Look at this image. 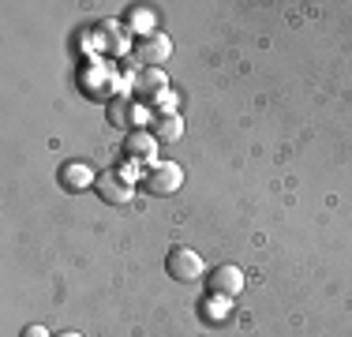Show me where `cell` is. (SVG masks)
<instances>
[{
  "instance_id": "1",
  "label": "cell",
  "mask_w": 352,
  "mask_h": 337,
  "mask_svg": "<svg viewBox=\"0 0 352 337\" xmlns=\"http://www.w3.org/2000/svg\"><path fill=\"white\" fill-rule=\"evenodd\" d=\"M142 184H146L150 195H176V191L184 188V168L176 162H157L146 168V176H142Z\"/></svg>"
},
{
  "instance_id": "2",
  "label": "cell",
  "mask_w": 352,
  "mask_h": 337,
  "mask_svg": "<svg viewBox=\"0 0 352 337\" xmlns=\"http://www.w3.org/2000/svg\"><path fill=\"white\" fill-rule=\"evenodd\" d=\"M165 270H169V277H176V281H184V285L199 281V277L206 274L203 255H199V251H191V248H173L169 259H165Z\"/></svg>"
},
{
  "instance_id": "3",
  "label": "cell",
  "mask_w": 352,
  "mask_h": 337,
  "mask_svg": "<svg viewBox=\"0 0 352 337\" xmlns=\"http://www.w3.org/2000/svg\"><path fill=\"white\" fill-rule=\"evenodd\" d=\"M124 157H128L131 165H139V168H150V165H157V139H154V131H128V139H124Z\"/></svg>"
},
{
  "instance_id": "4",
  "label": "cell",
  "mask_w": 352,
  "mask_h": 337,
  "mask_svg": "<svg viewBox=\"0 0 352 337\" xmlns=\"http://www.w3.org/2000/svg\"><path fill=\"white\" fill-rule=\"evenodd\" d=\"M94 191L102 195V202H109V206H128V202L135 199V184L124 173H102L94 184Z\"/></svg>"
},
{
  "instance_id": "5",
  "label": "cell",
  "mask_w": 352,
  "mask_h": 337,
  "mask_svg": "<svg viewBox=\"0 0 352 337\" xmlns=\"http://www.w3.org/2000/svg\"><path fill=\"white\" fill-rule=\"evenodd\" d=\"M206 285H210V296H225V300H232V296H240L244 292V270L240 266H217L210 277H206Z\"/></svg>"
},
{
  "instance_id": "6",
  "label": "cell",
  "mask_w": 352,
  "mask_h": 337,
  "mask_svg": "<svg viewBox=\"0 0 352 337\" xmlns=\"http://www.w3.org/2000/svg\"><path fill=\"white\" fill-rule=\"evenodd\" d=\"M135 53H139L142 64L157 67V64H165V61L173 56V38H165V34H150V38H139V41H135Z\"/></svg>"
},
{
  "instance_id": "7",
  "label": "cell",
  "mask_w": 352,
  "mask_h": 337,
  "mask_svg": "<svg viewBox=\"0 0 352 337\" xmlns=\"http://www.w3.org/2000/svg\"><path fill=\"white\" fill-rule=\"evenodd\" d=\"M60 184L68 191H82V188H94L98 184V176L90 173V165H82V162H68L60 168Z\"/></svg>"
},
{
  "instance_id": "8",
  "label": "cell",
  "mask_w": 352,
  "mask_h": 337,
  "mask_svg": "<svg viewBox=\"0 0 352 337\" xmlns=\"http://www.w3.org/2000/svg\"><path fill=\"white\" fill-rule=\"evenodd\" d=\"M154 139L157 142H180L184 139V120L180 113H165L154 120Z\"/></svg>"
},
{
  "instance_id": "9",
  "label": "cell",
  "mask_w": 352,
  "mask_h": 337,
  "mask_svg": "<svg viewBox=\"0 0 352 337\" xmlns=\"http://www.w3.org/2000/svg\"><path fill=\"white\" fill-rule=\"evenodd\" d=\"M135 90L142 98L162 94V90H165V72H162V67H146V72H139L135 75Z\"/></svg>"
},
{
  "instance_id": "10",
  "label": "cell",
  "mask_w": 352,
  "mask_h": 337,
  "mask_svg": "<svg viewBox=\"0 0 352 337\" xmlns=\"http://www.w3.org/2000/svg\"><path fill=\"white\" fill-rule=\"evenodd\" d=\"M128 27L135 38H150V34H157L154 30V12H146V8H131L128 12Z\"/></svg>"
},
{
  "instance_id": "11",
  "label": "cell",
  "mask_w": 352,
  "mask_h": 337,
  "mask_svg": "<svg viewBox=\"0 0 352 337\" xmlns=\"http://www.w3.org/2000/svg\"><path fill=\"white\" fill-rule=\"evenodd\" d=\"M176 105H180V98H176V90L165 87L162 94H154V109H157V116H165V113H176Z\"/></svg>"
},
{
  "instance_id": "12",
  "label": "cell",
  "mask_w": 352,
  "mask_h": 337,
  "mask_svg": "<svg viewBox=\"0 0 352 337\" xmlns=\"http://www.w3.org/2000/svg\"><path fill=\"white\" fill-rule=\"evenodd\" d=\"M229 307H232V300H225V296H210V300H206V315H210L214 323H221V318L229 315Z\"/></svg>"
},
{
  "instance_id": "13",
  "label": "cell",
  "mask_w": 352,
  "mask_h": 337,
  "mask_svg": "<svg viewBox=\"0 0 352 337\" xmlns=\"http://www.w3.org/2000/svg\"><path fill=\"white\" fill-rule=\"evenodd\" d=\"M105 30H109V34H120V27H116V23H109ZM109 49H113V53H124V49H128V41H124V38H116V41H109Z\"/></svg>"
},
{
  "instance_id": "14",
  "label": "cell",
  "mask_w": 352,
  "mask_h": 337,
  "mask_svg": "<svg viewBox=\"0 0 352 337\" xmlns=\"http://www.w3.org/2000/svg\"><path fill=\"white\" fill-rule=\"evenodd\" d=\"M19 337H53V334H49L45 326H38V323H34V326H23V334H19Z\"/></svg>"
},
{
  "instance_id": "15",
  "label": "cell",
  "mask_w": 352,
  "mask_h": 337,
  "mask_svg": "<svg viewBox=\"0 0 352 337\" xmlns=\"http://www.w3.org/2000/svg\"><path fill=\"white\" fill-rule=\"evenodd\" d=\"M60 337H79V334H60Z\"/></svg>"
}]
</instances>
